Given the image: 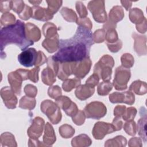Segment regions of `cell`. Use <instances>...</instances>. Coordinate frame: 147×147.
Returning <instances> with one entry per match:
<instances>
[{
  "instance_id": "f546056e",
  "label": "cell",
  "mask_w": 147,
  "mask_h": 147,
  "mask_svg": "<svg viewBox=\"0 0 147 147\" xmlns=\"http://www.w3.org/2000/svg\"><path fill=\"white\" fill-rule=\"evenodd\" d=\"M48 4V11L52 14H53L57 11L59 8L61 6L62 1H46Z\"/></svg>"
},
{
  "instance_id": "7c38bea8",
  "label": "cell",
  "mask_w": 147,
  "mask_h": 147,
  "mask_svg": "<svg viewBox=\"0 0 147 147\" xmlns=\"http://www.w3.org/2000/svg\"><path fill=\"white\" fill-rule=\"evenodd\" d=\"M56 101L57 104L65 111L67 115L73 117L76 114L78 111L76 105L67 96H64L56 99Z\"/></svg>"
},
{
  "instance_id": "9a60e30c",
  "label": "cell",
  "mask_w": 147,
  "mask_h": 147,
  "mask_svg": "<svg viewBox=\"0 0 147 147\" xmlns=\"http://www.w3.org/2000/svg\"><path fill=\"white\" fill-rule=\"evenodd\" d=\"M24 80L22 76L16 70L10 72L8 75V81L13 91L17 95H20L21 89V83Z\"/></svg>"
},
{
  "instance_id": "60d3db41",
  "label": "cell",
  "mask_w": 147,
  "mask_h": 147,
  "mask_svg": "<svg viewBox=\"0 0 147 147\" xmlns=\"http://www.w3.org/2000/svg\"><path fill=\"white\" fill-rule=\"evenodd\" d=\"M39 71V68L36 67L31 71H29V79L34 83H36L38 80V72Z\"/></svg>"
},
{
  "instance_id": "d6986e66",
  "label": "cell",
  "mask_w": 147,
  "mask_h": 147,
  "mask_svg": "<svg viewBox=\"0 0 147 147\" xmlns=\"http://www.w3.org/2000/svg\"><path fill=\"white\" fill-rule=\"evenodd\" d=\"M59 36L51 38V40L48 38L45 39L42 42V45L48 52L50 53H53L57 51L59 47Z\"/></svg>"
},
{
  "instance_id": "d6a6232c",
  "label": "cell",
  "mask_w": 147,
  "mask_h": 147,
  "mask_svg": "<svg viewBox=\"0 0 147 147\" xmlns=\"http://www.w3.org/2000/svg\"><path fill=\"white\" fill-rule=\"evenodd\" d=\"M122 57L126 59V60H124L123 59H121V62H122V65L124 66L125 67H127V68L132 67L134 63V59L133 57L130 59L131 57V55L129 53H125L123 55Z\"/></svg>"
},
{
  "instance_id": "603a6c76",
  "label": "cell",
  "mask_w": 147,
  "mask_h": 147,
  "mask_svg": "<svg viewBox=\"0 0 147 147\" xmlns=\"http://www.w3.org/2000/svg\"><path fill=\"white\" fill-rule=\"evenodd\" d=\"M111 10L114 13H115V14H114L112 12L110 11L109 17L111 21H115V22H117L119 21H121L122 19V18L123 17L124 14L123 12V10L121 6H114L111 9Z\"/></svg>"
},
{
  "instance_id": "8fae6325",
  "label": "cell",
  "mask_w": 147,
  "mask_h": 147,
  "mask_svg": "<svg viewBox=\"0 0 147 147\" xmlns=\"http://www.w3.org/2000/svg\"><path fill=\"white\" fill-rule=\"evenodd\" d=\"M1 96L5 106L8 109H15L17 103V99L12 89L9 87H4L1 90Z\"/></svg>"
},
{
  "instance_id": "e575fe53",
  "label": "cell",
  "mask_w": 147,
  "mask_h": 147,
  "mask_svg": "<svg viewBox=\"0 0 147 147\" xmlns=\"http://www.w3.org/2000/svg\"><path fill=\"white\" fill-rule=\"evenodd\" d=\"M61 92L60 88L57 86L51 87L48 89V95L54 99H56L57 97L60 96L61 94Z\"/></svg>"
},
{
  "instance_id": "4316f807",
  "label": "cell",
  "mask_w": 147,
  "mask_h": 147,
  "mask_svg": "<svg viewBox=\"0 0 147 147\" xmlns=\"http://www.w3.org/2000/svg\"><path fill=\"white\" fill-rule=\"evenodd\" d=\"M113 86L110 82H103L100 83L98 87V93L100 95H106L112 90Z\"/></svg>"
},
{
  "instance_id": "6da1fadb",
  "label": "cell",
  "mask_w": 147,
  "mask_h": 147,
  "mask_svg": "<svg viewBox=\"0 0 147 147\" xmlns=\"http://www.w3.org/2000/svg\"><path fill=\"white\" fill-rule=\"evenodd\" d=\"M94 44L91 30L79 26L73 37L60 40L59 50L51 57L60 63L80 61L90 57L91 47Z\"/></svg>"
},
{
  "instance_id": "ab89813d",
  "label": "cell",
  "mask_w": 147,
  "mask_h": 147,
  "mask_svg": "<svg viewBox=\"0 0 147 147\" xmlns=\"http://www.w3.org/2000/svg\"><path fill=\"white\" fill-rule=\"evenodd\" d=\"M76 7L80 17H86L88 14L85 6L83 5V4L81 2H76Z\"/></svg>"
},
{
  "instance_id": "8d00e7d4",
  "label": "cell",
  "mask_w": 147,
  "mask_h": 147,
  "mask_svg": "<svg viewBox=\"0 0 147 147\" xmlns=\"http://www.w3.org/2000/svg\"><path fill=\"white\" fill-rule=\"evenodd\" d=\"M134 127H135V122L133 121H130L128 122H126L123 128H124V129H127V128H130V129L126 130L125 131L127 133V134L131 135V136H133L136 134Z\"/></svg>"
},
{
  "instance_id": "f6af8a7d",
  "label": "cell",
  "mask_w": 147,
  "mask_h": 147,
  "mask_svg": "<svg viewBox=\"0 0 147 147\" xmlns=\"http://www.w3.org/2000/svg\"><path fill=\"white\" fill-rule=\"evenodd\" d=\"M99 82V77L98 76V75L96 74H94L92 75H91L88 80L86 81V84H90L92 86H96Z\"/></svg>"
},
{
  "instance_id": "83f0119b",
  "label": "cell",
  "mask_w": 147,
  "mask_h": 147,
  "mask_svg": "<svg viewBox=\"0 0 147 147\" xmlns=\"http://www.w3.org/2000/svg\"><path fill=\"white\" fill-rule=\"evenodd\" d=\"M80 84V80L78 79L66 80L63 83L62 87L64 91H70L72 88L76 87Z\"/></svg>"
},
{
  "instance_id": "f1b7e54d",
  "label": "cell",
  "mask_w": 147,
  "mask_h": 147,
  "mask_svg": "<svg viewBox=\"0 0 147 147\" xmlns=\"http://www.w3.org/2000/svg\"><path fill=\"white\" fill-rule=\"evenodd\" d=\"M59 132L63 137L68 138L73 136L75 133V130L69 125H64L59 127Z\"/></svg>"
},
{
  "instance_id": "484cf974",
  "label": "cell",
  "mask_w": 147,
  "mask_h": 147,
  "mask_svg": "<svg viewBox=\"0 0 147 147\" xmlns=\"http://www.w3.org/2000/svg\"><path fill=\"white\" fill-rule=\"evenodd\" d=\"M15 20L16 17L13 14L10 13H5L1 18V25L4 26L13 25L16 23Z\"/></svg>"
},
{
  "instance_id": "52a82bcc",
  "label": "cell",
  "mask_w": 147,
  "mask_h": 147,
  "mask_svg": "<svg viewBox=\"0 0 147 147\" xmlns=\"http://www.w3.org/2000/svg\"><path fill=\"white\" fill-rule=\"evenodd\" d=\"M88 8L92 13L94 20L98 22H103L106 21V12L105 10L104 1H91Z\"/></svg>"
},
{
  "instance_id": "7a4b0ae2",
  "label": "cell",
  "mask_w": 147,
  "mask_h": 147,
  "mask_svg": "<svg viewBox=\"0 0 147 147\" xmlns=\"http://www.w3.org/2000/svg\"><path fill=\"white\" fill-rule=\"evenodd\" d=\"M0 32L1 54L3 49L8 44H16L22 51L33 44V42L28 40L26 36L25 25L20 20H17L13 25L1 28Z\"/></svg>"
},
{
  "instance_id": "ac0fdd59",
  "label": "cell",
  "mask_w": 147,
  "mask_h": 147,
  "mask_svg": "<svg viewBox=\"0 0 147 147\" xmlns=\"http://www.w3.org/2000/svg\"><path fill=\"white\" fill-rule=\"evenodd\" d=\"M32 9L34 11V16L33 17L36 20L47 21L53 18V14L46 9L37 6H34Z\"/></svg>"
},
{
  "instance_id": "7dc6e473",
  "label": "cell",
  "mask_w": 147,
  "mask_h": 147,
  "mask_svg": "<svg viewBox=\"0 0 147 147\" xmlns=\"http://www.w3.org/2000/svg\"><path fill=\"white\" fill-rule=\"evenodd\" d=\"M113 123L114 126L115 127V130H119L121 129V127L122 126V122L120 120V119H119L118 118H114L113 121Z\"/></svg>"
},
{
  "instance_id": "7402d4cb",
  "label": "cell",
  "mask_w": 147,
  "mask_h": 147,
  "mask_svg": "<svg viewBox=\"0 0 147 147\" xmlns=\"http://www.w3.org/2000/svg\"><path fill=\"white\" fill-rule=\"evenodd\" d=\"M14 137L10 133H3L1 136V145L5 146H17Z\"/></svg>"
},
{
  "instance_id": "b9f144b4",
  "label": "cell",
  "mask_w": 147,
  "mask_h": 147,
  "mask_svg": "<svg viewBox=\"0 0 147 147\" xmlns=\"http://www.w3.org/2000/svg\"><path fill=\"white\" fill-rule=\"evenodd\" d=\"M136 113V110L134 108L130 107L127 109V112L125 115H123V118L125 120H131L134 118Z\"/></svg>"
},
{
  "instance_id": "cb8c5ba5",
  "label": "cell",
  "mask_w": 147,
  "mask_h": 147,
  "mask_svg": "<svg viewBox=\"0 0 147 147\" xmlns=\"http://www.w3.org/2000/svg\"><path fill=\"white\" fill-rule=\"evenodd\" d=\"M43 33L47 37H54L58 36L56 33V27L55 25L51 23H47L43 26Z\"/></svg>"
},
{
  "instance_id": "f35d334b",
  "label": "cell",
  "mask_w": 147,
  "mask_h": 147,
  "mask_svg": "<svg viewBox=\"0 0 147 147\" xmlns=\"http://www.w3.org/2000/svg\"><path fill=\"white\" fill-rule=\"evenodd\" d=\"M0 10L1 13L7 12L12 9V1H1Z\"/></svg>"
},
{
  "instance_id": "8992f818",
  "label": "cell",
  "mask_w": 147,
  "mask_h": 147,
  "mask_svg": "<svg viewBox=\"0 0 147 147\" xmlns=\"http://www.w3.org/2000/svg\"><path fill=\"white\" fill-rule=\"evenodd\" d=\"M130 77L129 69L122 66L118 67L115 70V78L113 80V84L115 89L118 90H125L127 88V82Z\"/></svg>"
},
{
  "instance_id": "3957f363",
  "label": "cell",
  "mask_w": 147,
  "mask_h": 147,
  "mask_svg": "<svg viewBox=\"0 0 147 147\" xmlns=\"http://www.w3.org/2000/svg\"><path fill=\"white\" fill-rule=\"evenodd\" d=\"M114 60L108 55L103 56L94 67V74L99 76L105 81L111 79L112 67L114 66Z\"/></svg>"
},
{
  "instance_id": "836d02e7",
  "label": "cell",
  "mask_w": 147,
  "mask_h": 147,
  "mask_svg": "<svg viewBox=\"0 0 147 147\" xmlns=\"http://www.w3.org/2000/svg\"><path fill=\"white\" fill-rule=\"evenodd\" d=\"M24 6L25 5L22 1H12V9L18 14H20L22 11V10L24 9Z\"/></svg>"
},
{
  "instance_id": "4dcf8cb0",
  "label": "cell",
  "mask_w": 147,
  "mask_h": 147,
  "mask_svg": "<svg viewBox=\"0 0 147 147\" xmlns=\"http://www.w3.org/2000/svg\"><path fill=\"white\" fill-rule=\"evenodd\" d=\"M32 13H33V9L25 5L24 9L20 14H18V16L21 19L24 20H27L30 17H32Z\"/></svg>"
},
{
  "instance_id": "d590c367",
  "label": "cell",
  "mask_w": 147,
  "mask_h": 147,
  "mask_svg": "<svg viewBox=\"0 0 147 147\" xmlns=\"http://www.w3.org/2000/svg\"><path fill=\"white\" fill-rule=\"evenodd\" d=\"M106 39L107 41L109 42H117L118 40L116 31L114 29L109 30V31L107 33V35L106 36Z\"/></svg>"
},
{
  "instance_id": "e0dca14e",
  "label": "cell",
  "mask_w": 147,
  "mask_h": 147,
  "mask_svg": "<svg viewBox=\"0 0 147 147\" xmlns=\"http://www.w3.org/2000/svg\"><path fill=\"white\" fill-rule=\"evenodd\" d=\"M25 29H26V36L30 41H37L40 38V30L34 24H32L30 22L27 23L25 25Z\"/></svg>"
},
{
  "instance_id": "ffe728a7",
  "label": "cell",
  "mask_w": 147,
  "mask_h": 147,
  "mask_svg": "<svg viewBox=\"0 0 147 147\" xmlns=\"http://www.w3.org/2000/svg\"><path fill=\"white\" fill-rule=\"evenodd\" d=\"M56 74L55 72H53V71L51 68L48 67V68H44L41 74L42 82L47 85L52 84L56 81Z\"/></svg>"
},
{
  "instance_id": "5b68a950",
  "label": "cell",
  "mask_w": 147,
  "mask_h": 147,
  "mask_svg": "<svg viewBox=\"0 0 147 147\" xmlns=\"http://www.w3.org/2000/svg\"><path fill=\"white\" fill-rule=\"evenodd\" d=\"M84 113L87 118L99 119L106 114V107L102 103L95 101L86 106Z\"/></svg>"
},
{
  "instance_id": "1f68e13d",
  "label": "cell",
  "mask_w": 147,
  "mask_h": 147,
  "mask_svg": "<svg viewBox=\"0 0 147 147\" xmlns=\"http://www.w3.org/2000/svg\"><path fill=\"white\" fill-rule=\"evenodd\" d=\"M85 115L82 111H79L76 114L72 117L73 122L77 125H81L84 122Z\"/></svg>"
},
{
  "instance_id": "bcb514c9",
  "label": "cell",
  "mask_w": 147,
  "mask_h": 147,
  "mask_svg": "<svg viewBox=\"0 0 147 147\" xmlns=\"http://www.w3.org/2000/svg\"><path fill=\"white\" fill-rule=\"evenodd\" d=\"M125 106H117L114 109V115H119V117L121 115H122L125 113Z\"/></svg>"
},
{
  "instance_id": "ee69618b",
  "label": "cell",
  "mask_w": 147,
  "mask_h": 147,
  "mask_svg": "<svg viewBox=\"0 0 147 147\" xmlns=\"http://www.w3.org/2000/svg\"><path fill=\"white\" fill-rule=\"evenodd\" d=\"M47 57L45 56V55L43 53V52L41 51H38L37 59V61L35 65L36 67L41 65L47 61Z\"/></svg>"
},
{
  "instance_id": "44dd1931",
  "label": "cell",
  "mask_w": 147,
  "mask_h": 147,
  "mask_svg": "<svg viewBox=\"0 0 147 147\" xmlns=\"http://www.w3.org/2000/svg\"><path fill=\"white\" fill-rule=\"evenodd\" d=\"M43 141L45 143L49 145L53 144L56 141V136L53 129L49 123H47L45 126V134L43 137Z\"/></svg>"
},
{
  "instance_id": "ba28073f",
  "label": "cell",
  "mask_w": 147,
  "mask_h": 147,
  "mask_svg": "<svg viewBox=\"0 0 147 147\" xmlns=\"http://www.w3.org/2000/svg\"><path fill=\"white\" fill-rule=\"evenodd\" d=\"M38 52L33 48H29L22 51L18 56L20 64L25 67H30L36 65Z\"/></svg>"
},
{
  "instance_id": "30bf717a",
  "label": "cell",
  "mask_w": 147,
  "mask_h": 147,
  "mask_svg": "<svg viewBox=\"0 0 147 147\" xmlns=\"http://www.w3.org/2000/svg\"><path fill=\"white\" fill-rule=\"evenodd\" d=\"M91 61L89 57L80 61L74 63L72 67V73L76 77L83 78L89 72Z\"/></svg>"
},
{
  "instance_id": "5bb4252c",
  "label": "cell",
  "mask_w": 147,
  "mask_h": 147,
  "mask_svg": "<svg viewBox=\"0 0 147 147\" xmlns=\"http://www.w3.org/2000/svg\"><path fill=\"white\" fill-rule=\"evenodd\" d=\"M44 121L40 117H36L34 119L32 125L28 130V134L29 137L37 138L41 136L43 130Z\"/></svg>"
},
{
  "instance_id": "4fadbf2b",
  "label": "cell",
  "mask_w": 147,
  "mask_h": 147,
  "mask_svg": "<svg viewBox=\"0 0 147 147\" xmlns=\"http://www.w3.org/2000/svg\"><path fill=\"white\" fill-rule=\"evenodd\" d=\"M109 99L113 103L122 102L132 105L134 102V96L131 92L129 91L125 92H115L110 95Z\"/></svg>"
},
{
  "instance_id": "2e32d148",
  "label": "cell",
  "mask_w": 147,
  "mask_h": 147,
  "mask_svg": "<svg viewBox=\"0 0 147 147\" xmlns=\"http://www.w3.org/2000/svg\"><path fill=\"white\" fill-rule=\"evenodd\" d=\"M94 86L86 84L78 87L75 91V95L77 98L80 100H85L90 97L94 92Z\"/></svg>"
},
{
  "instance_id": "7bdbcfd3",
  "label": "cell",
  "mask_w": 147,
  "mask_h": 147,
  "mask_svg": "<svg viewBox=\"0 0 147 147\" xmlns=\"http://www.w3.org/2000/svg\"><path fill=\"white\" fill-rule=\"evenodd\" d=\"M104 36H105V32L104 30L99 29L95 32V33L94 34V37H97L96 38H94V41H95L96 42H102L104 40Z\"/></svg>"
},
{
  "instance_id": "74e56055",
  "label": "cell",
  "mask_w": 147,
  "mask_h": 147,
  "mask_svg": "<svg viewBox=\"0 0 147 147\" xmlns=\"http://www.w3.org/2000/svg\"><path fill=\"white\" fill-rule=\"evenodd\" d=\"M24 91L25 94L29 97H35L37 92V90L36 87L31 84L26 85L24 88Z\"/></svg>"
},
{
  "instance_id": "277c9868",
  "label": "cell",
  "mask_w": 147,
  "mask_h": 147,
  "mask_svg": "<svg viewBox=\"0 0 147 147\" xmlns=\"http://www.w3.org/2000/svg\"><path fill=\"white\" fill-rule=\"evenodd\" d=\"M41 110L47 115L52 123L57 124L61 121V114L60 108L52 101L44 100L41 105Z\"/></svg>"
},
{
  "instance_id": "9c48e42d",
  "label": "cell",
  "mask_w": 147,
  "mask_h": 147,
  "mask_svg": "<svg viewBox=\"0 0 147 147\" xmlns=\"http://www.w3.org/2000/svg\"><path fill=\"white\" fill-rule=\"evenodd\" d=\"M115 131L116 130L113 125L103 122H98L94 126L92 134L95 139L100 140L103 138L106 134Z\"/></svg>"
},
{
  "instance_id": "d4e9b609",
  "label": "cell",
  "mask_w": 147,
  "mask_h": 147,
  "mask_svg": "<svg viewBox=\"0 0 147 147\" xmlns=\"http://www.w3.org/2000/svg\"><path fill=\"white\" fill-rule=\"evenodd\" d=\"M29 97L25 96L21 99L20 101V107L28 109H33L36 103L35 99Z\"/></svg>"
}]
</instances>
